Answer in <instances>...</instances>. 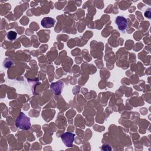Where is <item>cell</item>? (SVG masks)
<instances>
[{"label":"cell","mask_w":151,"mask_h":151,"mask_svg":"<svg viewBox=\"0 0 151 151\" xmlns=\"http://www.w3.org/2000/svg\"><path fill=\"white\" fill-rule=\"evenodd\" d=\"M17 127L22 130H28L31 127L30 119L24 113L20 112L15 120Z\"/></svg>","instance_id":"obj_1"},{"label":"cell","mask_w":151,"mask_h":151,"mask_svg":"<svg viewBox=\"0 0 151 151\" xmlns=\"http://www.w3.org/2000/svg\"><path fill=\"white\" fill-rule=\"evenodd\" d=\"M75 134L70 132H65L61 134V139L64 145L68 147L73 146V143L74 140Z\"/></svg>","instance_id":"obj_2"},{"label":"cell","mask_w":151,"mask_h":151,"mask_svg":"<svg viewBox=\"0 0 151 151\" xmlns=\"http://www.w3.org/2000/svg\"><path fill=\"white\" fill-rule=\"evenodd\" d=\"M115 24H116L118 29L122 32H124L127 28L128 25L127 19L122 15L117 16L116 18Z\"/></svg>","instance_id":"obj_3"},{"label":"cell","mask_w":151,"mask_h":151,"mask_svg":"<svg viewBox=\"0 0 151 151\" xmlns=\"http://www.w3.org/2000/svg\"><path fill=\"white\" fill-rule=\"evenodd\" d=\"M55 21L54 18L49 17H44L41 21V24L45 28H50L54 27Z\"/></svg>","instance_id":"obj_4"},{"label":"cell","mask_w":151,"mask_h":151,"mask_svg":"<svg viewBox=\"0 0 151 151\" xmlns=\"http://www.w3.org/2000/svg\"><path fill=\"white\" fill-rule=\"evenodd\" d=\"M64 86V84L63 82L58 81L55 83H52L51 84V89L53 91V92L56 95H59L61 94L63 88Z\"/></svg>","instance_id":"obj_5"},{"label":"cell","mask_w":151,"mask_h":151,"mask_svg":"<svg viewBox=\"0 0 151 151\" xmlns=\"http://www.w3.org/2000/svg\"><path fill=\"white\" fill-rule=\"evenodd\" d=\"M7 38L10 41H14L16 39L17 36V34L15 31H9V32H8L7 33Z\"/></svg>","instance_id":"obj_6"},{"label":"cell","mask_w":151,"mask_h":151,"mask_svg":"<svg viewBox=\"0 0 151 151\" xmlns=\"http://www.w3.org/2000/svg\"><path fill=\"white\" fill-rule=\"evenodd\" d=\"M101 150L109 151V150H111V147H110L109 145H103V146H101Z\"/></svg>","instance_id":"obj_7"},{"label":"cell","mask_w":151,"mask_h":151,"mask_svg":"<svg viewBox=\"0 0 151 151\" xmlns=\"http://www.w3.org/2000/svg\"><path fill=\"white\" fill-rule=\"evenodd\" d=\"M145 16L148 18H150V9L146 11L145 13Z\"/></svg>","instance_id":"obj_8"}]
</instances>
